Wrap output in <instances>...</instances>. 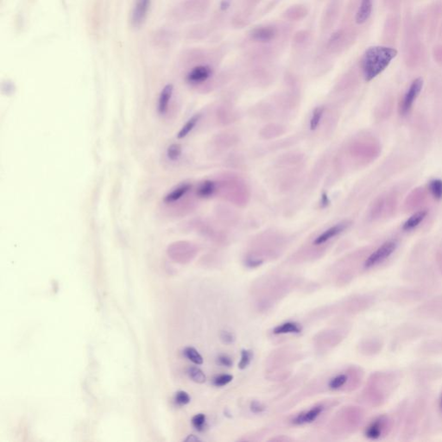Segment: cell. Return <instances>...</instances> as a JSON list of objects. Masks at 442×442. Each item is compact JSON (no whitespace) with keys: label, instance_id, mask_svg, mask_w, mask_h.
Returning a JSON list of instances; mask_svg holds the SVG:
<instances>
[{"label":"cell","instance_id":"obj_1","mask_svg":"<svg viewBox=\"0 0 442 442\" xmlns=\"http://www.w3.org/2000/svg\"><path fill=\"white\" fill-rule=\"evenodd\" d=\"M397 55L396 49L385 46H373L366 49L361 60V69L366 81L383 73Z\"/></svg>","mask_w":442,"mask_h":442},{"label":"cell","instance_id":"obj_2","mask_svg":"<svg viewBox=\"0 0 442 442\" xmlns=\"http://www.w3.org/2000/svg\"><path fill=\"white\" fill-rule=\"evenodd\" d=\"M398 247V242L395 239L384 242L378 249H376L365 262V267L367 269L372 268L380 264L382 262L390 257L393 255L394 252L397 250Z\"/></svg>","mask_w":442,"mask_h":442},{"label":"cell","instance_id":"obj_3","mask_svg":"<svg viewBox=\"0 0 442 442\" xmlns=\"http://www.w3.org/2000/svg\"><path fill=\"white\" fill-rule=\"evenodd\" d=\"M423 86V80L421 78H417L409 85V89L403 95L402 101L400 102L399 113L401 116H406L411 111L412 107L415 104L418 96L421 94Z\"/></svg>","mask_w":442,"mask_h":442},{"label":"cell","instance_id":"obj_4","mask_svg":"<svg viewBox=\"0 0 442 442\" xmlns=\"http://www.w3.org/2000/svg\"><path fill=\"white\" fill-rule=\"evenodd\" d=\"M207 0H188L174 9L173 16L177 19H192L206 8Z\"/></svg>","mask_w":442,"mask_h":442},{"label":"cell","instance_id":"obj_5","mask_svg":"<svg viewBox=\"0 0 442 442\" xmlns=\"http://www.w3.org/2000/svg\"><path fill=\"white\" fill-rule=\"evenodd\" d=\"M214 74V69L208 64L195 65L186 74V81L189 85H198L208 81Z\"/></svg>","mask_w":442,"mask_h":442},{"label":"cell","instance_id":"obj_6","mask_svg":"<svg viewBox=\"0 0 442 442\" xmlns=\"http://www.w3.org/2000/svg\"><path fill=\"white\" fill-rule=\"evenodd\" d=\"M151 0H135L131 10L130 22L135 28H139L143 25L150 11Z\"/></svg>","mask_w":442,"mask_h":442},{"label":"cell","instance_id":"obj_7","mask_svg":"<svg viewBox=\"0 0 442 442\" xmlns=\"http://www.w3.org/2000/svg\"><path fill=\"white\" fill-rule=\"evenodd\" d=\"M278 31L277 28L272 25L260 26L250 31V39L256 43H271L278 37Z\"/></svg>","mask_w":442,"mask_h":442},{"label":"cell","instance_id":"obj_8","mask_svg":"<svg viewBox=\"0 0 442 442\" xmlns=\"http://www.w3.org/2000/svg\"><path fill=\"white\" fill-rule=\"evenodd\" d=\"M350 226H351L350 221H342V222L336 224L334 226H331L330 228L326 229L325 232H322L314 239V245L325 244L327 241L331 240L332 238H335L338 235L341 234L342 232H345V230Z\"/></svg>","mask_w":442,"mask_h":442},{"label":"cell","instance_id":"obj_9","mask_svg":"<svg viewBox=\"0 0 442 442\" xmlns=\"http://www.w3.org/2000/svg\"><path fill=\"white\" fill-rule=\"evenodd\" d=\"M387 418L385 416L376 419L375 421H372L366 430V436L367 438L372 439H379L383 433H385V430L387 427Z\"/></svg>","mask_w":442,"mask_h":442},{"label":"cell","instance_id":"obj_10","mask_svg":"<svg viewBox=\"0 0 442 442\" xmlns=\"http://www.w3.org/2000/svg\"><path fill=\"white\" fill-rule=\"evenodd\" d=\"M173 93H174V85L171 84L165 85L160 93L157 101V113L160 115H163L167 113L171 99L173 96Z\"/></svg>","mask_w":442,"mask_h":442},{"label":"cell","instance_id":"obj_11","mask_svg":"<svg viewBox=\"0 0 442 442\" xmlns=\"http://www.w3.org/2000/svg\"><path fill=\"white\" fill-rule=\"evenodd\" d=\"M323 409V406H315L313 409H309L308 411L304 412V413H302V414L297 415L293 420V423L296 424V425H303V424L313 422L322 413Z\"/></svg>","mask_w":442,"mask_h":442},{"label":"cell","instance_id":"obj_12","mask_svg":"<svg viewBox=\"0 0 442 442\" xmlns=\"http://www.w3.org/2000/svg\"><path fill=\"white\" fill-rule=\"evenodd\" d=\"M427 214H428V211L427 209L417 211L415 214H412L411 216L409 217V219L403 223L402 229L405 232L415 230L421 225V223L423 222L424 220H426Z\"/></svg>","mask_w":442,"mask_h":442},{"label":"cell","instance_id":"obj_13","mask_svg":"<svg viewBox=\"0 0 442 442\" xmlns=\"http://www.w3.org/2000/svg\"><path fill=\"white\" fill-rule=\"evenodd\" d=\"M372 7H373L372 0L360 1V7L355 16V21L358 25H363L370 19V17L372 15Z\"/></svg>","mask_w":442,"mask_h":442},{"label":"cell","instance_id":"obj_14","mask_svg":"<svg viewBox=\"0 0 442 442\" xmlns=\"http://www.w3.org/2000/svg\"><path fill=\"white\" fill-rule=\"evenodd\" d=\"M191 188L192 186L189 183H184V184L179 185L165 196L163 202L167 204H171V203L178 202L190 191Z\"/></svg>","mask_w":442,"mask_h":442},{"label":"cell","instance_id":"obj_15","mask_svg":"<svg viewBox=\"0 0 442 442\" xmlns=\"http://www.w3.org/2000/svg\"><path fill=\"white\" fill-rule=\"evenodd\" d=\"M216 191V183L213 181L207 180L200 184L197 189V195L201 198H209Z\"/></svg>","mask_w":442,"mask_h":442},{"label":"cell","instance_id":"obj_16","mask_svg":"<svg viewBox=\"0 0 442 442\" xmlns=\"http://www.w3.org/2000/svg\"><path fill=\"white\" fill-rule=\"evenodd\" d=\"M302 327L296 322H286L275 327L273 333L275 334H286V333H300Z\"/></svg>","mask_w":442,"mask_h":442},{"label":"cell","instance_id":"obj_17","mask_svg":"<svg viewBox=\"0 0 442 442\" xmlns=\"http://www.w3.org/2000/svg\"><path fill=\"white\" fill-rule=\"evenodd\" d=\"M201 114H195V116H193L191 119H189L187 121L186 124L183 125V128L181 129L180 131L177 134V137L179 139H183L184 137H186L191 131L195 128L196 125L198 124L200 119H201Z\"/></svg>","mask_w":442,"mask_h":442},{"label":"cell","instance_id":"obj_18","mask_svg":"<svg viewBox=\"0 0 442 442\" xmlns=\"http://www.w3.org/2000/svg\"><path fill=\"white\" fill-rule=\"evenodd\" d=\"M427 189L430 195H432L436 201L442 200V180L440 179H432L427 184Z\"/></svg>","mask_w":442,"mask_h":442},{"label":"cell","instance_id":"obj_19","mask_svg":"<svg viewBox=\"0 0 442 442\" xmlns=\"http://www.w3.org/2000/svg\"><path fill=\"white\" fill-rule=\"evenodd\" d=\"M308 14V11L302 6L292 7L287 11L286 17L291 20H300L305 18Z\"/></svg>","mask_w":442,"mask_h":442},{"label":"cell","instance_id":"obj_20","mask_svg":"<svg viewBox=\"0 0 442 442\" xmlns=\"http://www.w3.org/2000/svg\"><path fill=\"white\" fill-rule=\"evenodd\" d=\"M324 113H325V107H318L314 109L309 123V127L311 131H315L318 128L323 117Z\"/></svg>","mask_w":442,"mask_h":442},{"label":"cell","instance_id":"obj_21","mask_svg":"<svg viewBox=\"0 0 442 442\" xmlns=\"http://www.w3.org/2000/svg\"><path fill=\"white\" fill-rule=\"evenodd\" d=\"M183 353L185 355V357L188 360H190L191 362L195 364V365H202L203 364V358L202 355L199 353V351L194 347H187L184 349Z\"/></svg>","mask_w":442,"mask_h":442},{"label":"cell","instance_id":"obj_22","mask_svg":"<svg viewBox=\"0 0 442 442\" xmlns=\"http://www.w3.org/2000/svg\"><path fill=\"white\" fill-rule=\"evenodd\" d=\"M189 378L197 384H203L207 380L204 372L198 367H190L188 371Z\"/></svg>","mask_w":442,"mask_h":442},{"label":"cell","instance_id":"obj_23","mask_svg":"<svg viewBox=\"0 0 442 442\" xmlns=\"http://www.w3.org/2000/svg\"><path fill=\"white\" fill-rule=\"evenodd\" d=\"M183 149L179 143H173L169 145L167 150V156L170 161H176L180 158Z\"/></svg>","mask_w":442,"mask_h":442},{"label":"cell","instance_id":"obj_24","mask_svg":"<svg viewBox=\"0 0 442 442\" xmlns=\"http://www.w3.org/2000/svg\"><path fill=\"white\" fill-rule=\"evenodd\" d=\"M252 360V352L250 350H242L241 351V360L238 363V368L244 370L247 368Z\"/></svg>","mask_w":442,"mask_h":442},{"label":"cell","instance_id":"obj_25","mask_svg":"<svg viewBox=\"0 0 442 442\" xmlns=\"http://www.w3.org/2000/svg\"><path fill=\"white\" fill-rule=\"evenodd\" d=\"M346 381H347V376L345 375V374L336 376L335 378H332V379H331V381H330V389L338 390L339 388H341L343 385H345Z\"/></svg>","mask_w":442,"mask_h":442},{"label":"cell","instance_id":"obj_26","mask_svg":"<svg viewBox=\"0 0 442 442\" xmlns=\"http://www.w3.org/2000/svg\"><path fill=\"white\" fill-rule=\"evenodd\" d=\"M193 427L198 431H203L206 425V415L204 414H197L192 418Z\"/></svg>","mask_w":442,"mask_h":442},{"label":"cell","instance_id":"obj_27","mask_svg":"<svg viewBox=\"0 0 442 442\" xmlns=\"http://www.w3.org/2000/svg\"><path fill=\"white\" fill-rule=\"evenodd\" d=\"M174 401H175V403L178 405H186L188 403H190V397H189V394L187 393L186 391L180 390V391H178L175 394Z\"/></svg>","mask_w":442,"mask_h":442},{"label":"cell","instance_id":"obj_28","mask_svg":"<svg viewBox=\"0 0 442 442\" xmlns=\"http://www.w3.org/2000/svg\"><path fill=\"white\" fill-rule=\"evenodd\" d=\"M233 377L229 374H224V375H220L216 377L214 379V384L217 387H222L226 384H228L230 382H232Z\"/></svg>","mask_w":442,"mask_h":442},{"label":"cell","instance_id":"obj_29","mask_svg":"<svg viewBox=\"0 0 442 442\" xmlns=\"http://www.w3.org/2000/svg\"><path fill=\"white\" fill-rule=\"evenodd\" d=\"M220 339L222 340L225 344H232L235 341V336L232 332H228V331H223L220 332Z\"/></svg>","mask_w":442,"mask_h":442},{"label":"cell","instance_id":"obj_30","mask_svg":"<svg viewBox=\"0 0 442 442\" xmlns=\"http://www.w3.org/2000/svg\"><path fill=\"white\" fill-rule=\"evenodd\" d=\"M250 410L255 413V414H258V413H262V412L266 410V407L262 405V403H259V402L253 401L251 404H250Z\"/></svg>","mask_w":442,"mask_h":442},{"label":"cell","instance_id":"obj_31","mask_svg":"<svg viewBox=\"0 0 442 442\" xmlns=\"http://www.w3.org/2000/svg\"><path fill=\"white\" fill-rule=\"evenodd\" d=\"M218 361L220 365L226 367H231L232 366V360L227 355H220L218 358Z\"/></svg>","mask_w":442,"mask_h":442},{"label":"cell","instance_id":"obj_32","mask_svg":"<svg viewBox=\"0 0 442 442\" xmlns=\"http://www.w3.org/2000/svg\"><path fill=\"white\" fill-rule=\"evenodd\" d=\"M331 203L328 195L326 192L322 193V195L320 196V207L321 208H326L329 206Z\"/></svg>","mask_w":442,"mask_h":442},{"label":"cell","instance_id":"obj_33","mask_svg":"<svg viewBox=\"0 0 442 442\" xmlns=\"http://www.w3.org/2000/svg\"><path fill=\"white\" fill-rule=\"evenodd\" d=\"M262 263V260L249 259L247 260V262H246V266H247L248 267H250V268H255V267L261 266Z\"/></svg>","mask_w":442,"mask_h":442},{"label":"cell","instance_id":"obj_34","mask_svg":"<svg viewBox=\"0 0 442 442\" xmlns=\"http://www.w3.org/2000/svg\"><path fill=\"white\" fill-rule=\"evenodd\" d=\"M198 440H200V439H199L198 437H196V436L195 435H193V434H190V435H189V437H188V438H186V439H185V441L190 442L198 441Z\"/></svg>","mask_w":442,"mask_h":442},{"label":"cell","instance_id":"obj_35","mask_svg":"<svg viewBox=\"0 0 442 442\" xmlns=\"http://www.w3.org/2000/svg\"><path fill=\"white\" fill-rule=\"evenodd\" d=\"M229 6H230V1L229 0H223L222 4H221V8L223 10L228 8Z\"/></svg>","mask_w":442,"mask_h":442},{"label":"cell","instance_id":"obj_36","mask_svg":"<svg viewBox=\"0 0 442 442\" xmlns=\"http://www.w3.org/2000/svg\"><path fill=\"white\" fill-rule=\"evenodd\" d=\"M440 408H441V409H442V396H441V399H440Z\"/></svg>","mask_w":442,"mask_h":442}]
</instances>
